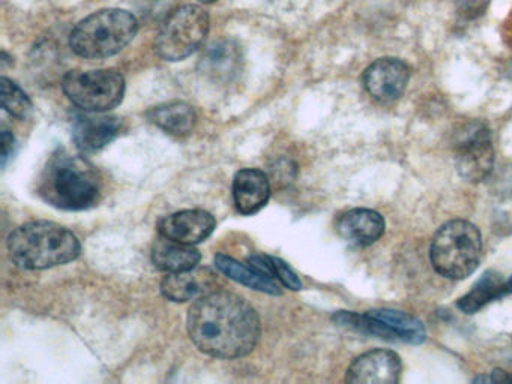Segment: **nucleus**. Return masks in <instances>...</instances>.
<instances>
[{
	"label": "nucleus",
	"mask_w": 512,
	"mask_h": 384,
	"mask_svg": "<svg viewBox=\"0 0 512 384\" xmlns=\"http://www.w3.org/2000/svg\"><path fill=\"white\" fill-rule=\"evenodd\" d=\"M187 329L202 353L218 359H238L256 348L260 318L256 309L238 294L211 291L191 306Z\"/></svg>",
	"instance_id": "f257e3e1"
},
{
	"label": "nucleus",
	"mask_w": 512,
	"mask_h": 384,
	"mask_svg": "<svg viewBox=\"0 0 512 384\" xmlns=\"http://www.w3.org/2000/svg\"><path fill=\"white\" fill-rule=\"evenodd\" d=\"M103 182L94 165L80 156L59 150L47 162L38 183V194L62 210H86L97 206Z\"/></svg>",
	"instance_id": "f03ea898"
},
{
	"label": "nucleus",
	"mask_w": 512,
	"mask_h": 384,
	"mask_svg": "<svg viewBox=\"0 0 512 384\" xmlns=\"http://www.w3.org/2000/svg\"><path fill=\"white\" fill-rule=\"evenodd\" d=\"M10 258L23 269L43 270L76 260L82 251L73 231L56 222H28L8 237Z\"/></svg>",
	"instance_id": "7ed1b4c3"
},
{
	"label": "nucleus",
	"mask_w": 512,
	"mask_h": 384,
	"mask_svg": "<svg viewBox=\"0 0 512 384\" xmlns=\"http://www.w3.org/2000/svg\"><path fill=\"white\" fill-rule=\"evenodd\" d=\"M139 23L125 9H101L80 21L70 36V45L77 56L85 59H106L124 50L136 38Z\"/></svg>",
	"instance_id": "20e7f679"
},
{
	"label": "nucleus",
	"mask_w": 512,
	"mask_h": 384,
	"mask_svg": "<svg viewBox=\"0 0 512 384\" xmlns=\"http://www.w3.org/2000/svg\"><path fill=\"white\" fill-rule=\"evenodd\" d=\"M431 264L446 279H464L475 272L482 258V237L476 225L463 219L439 228L430 249Z\"/></svg>",
	"instance_id": "39448f33"
},
{
	"label": "nucleus",
	"mask_w": 512,
	"mask_h": 384,
	"mask_svg": "<svg viewBox=\"0 0 512 384\" xmlns=\"http://www.w3.org/2000/svg\"><path fill=\"white\" fill-rule=\"evenodd\" d=\"M209 15L197 5L179 6L164 21L155 48L167 62L187 59L205 41L209 32Z\"/></svg>",
	"instance_id": "423d86ee"
},
{
	"label": "nucleus",
	"mask_w": 512,
	"mask_h": 384,
	"mask_svg": "<svg viewBox=\"0 0 512 384\" xmlns=\"http://www.w3.org/2000/svg\"><path fill=\"white\" fill-rule=\"evenodd\" d=\"M62 89L83 111H104L118 107L124 99L125 78L113 69L71 71L62 80Z\"/></svg>",
	"instance_id": "0eeeda50"
},
{
	"label": "nucleus",
	"mask_w": 512,
	"mask_h": 384,
	"mask_svg": "<svg viewBox=\"0 0 512 384\" xmlns=\"http://www.w3.org/2000/svg\"><path fill=\"white\" fill-rule=\"evenodd\" d=\"M455 165L467 182L479 183L493 171L494 147L490 131L481 122L467 123L455 140Z\"/></svg>",
	"instance_id": "6e6552de"
},
{
	"label": "nucleus",
	"mask_w": 512,
	"mask_h": 384,
	"mask_svg": "<svg viewBox=\"0 0 512 384\" xmlns=\"http://www.w3.org/2000/svg\"><path fill=\"white\" fill-rule=\"evenodd\" d=\"M410 80V68L400 59L383 57L371 63L364 72L365 90L380 102L397 101Z\"/></svg>",
	"instance_id": "1a4fd4ad"
},
{
	"label": "nucleus",
	"mask_w": 512,
	"mask_h": 384,
	"mask_svg": "<svg viewBox=\"0 0 512 384\" xmlns=\"http://www.w3.org/2000/svg\"><path fill=\"white\" fill-rule=\"evenodd\" d=\"M122 129L124 123L121 117L109 116L100 111H85V114H77L74 119V143L80 152H98L121 135Z\"/></svg>",
	"instance_id": "9d476101"
},
{
	"label": "nucleus",
	"mask_w": 512,
	"mask_h": 384,
	"mask_svg": "<svg viewBox=\"0 0 512 384\" xmlns=\"http://www.w3.org/2000/svg\"><path fill=\"white\" fill-rule=\"evenodd\" d=\"M400 356L391 350H371L353 360L346 381L352 384H397L400 381Z\"/></svg>",
	"instance_id": "9b49d317"
},
{
	"label": "nucleus",
	"mask_w": 512,
	"mask_h": 384,
	"mask_svg": "<svg viewBox=\"0 0 512 384\" xmlns=\"http://www.w3.org/2000/svg\"><path fill=\"white\" fill-rule=\"evenodd\" d=\"M214 216L206 210H182L158 222V233L176 242L196 245L214 233Z\"/></svg>",
	"instance_id": "f8f14e48"
},
{
	"label": "nucleus",
	"mask_w": 512,
	"mask_h": 384,
	"mask_svg": "<svg viewBox=\"0 0 512 384\" xmlns=\"http://www.w3.org/2000/svg\"><path fill=\"white\" fill-rule=\"evenodd\" d=\"M242 50L232 39L214 42L203 51L199 68L215 83L229 84L242 71Z\"/></svg>",
	"instance_id": "ddd939ff"
},
{
	"label": "nucleus",
	"mask_w": 512,
	"mask_h": 384,
	"mask_svg": "<svg viewBox=\"0 0 512 384\" xmlns=\"http://www.w3.org/2000/svg\"><path fill=\"white\" fill-rule=\"evenodd\" d=\"M233 201L242 215H253L266 206L271 197V183L262 170L245 168L233 179Z\"/></svg>",
	"instance_id": "4468645a"
},
{
	"label": "nucleus",
	"mask_w": 512,
	"mask_h": 384,
	"mask_svg": "<svg viewBox=\"0 0 512 384\" xmlns=\"http://www.w3.org/2000/svg\"><path fill=\"white\" fill-rule=\"evenodd\" d=\"M385 219L370 209H353L340 216L337 231L346 242L355 246H370L385 233Z\"/></svg>",
	"instance_id": "2eb2a0df"
},
{
	"label": "nucleus",
	"mask_w": 512,
	"mask_h": 384,
	"mask_svg": "<svg viewBox=\"0 0 512 384\" xmlns=\"http://www.w3.org/2000/svg\"><path fill=\"white\" fill-rule=\"evenodd\" d=\"M200 252L193 245L176 242L169 237H158L152 248V261L161 272L175 273L194 269L200 263Z\"/></svg>",
	"instance_id": "dca6fc26"
},
{
	"label": "nucleus",
	"mask_w": 512,
	"mask_h": 384,
	"mask_svg": "<svg viewBox=\"0 0 512 384\" xmlns=\"http://www.w3.org/2000/svg\"><path fill=\"white\" fill-rule=\"evenodd\" d=\"M214 275L208 270H197L196 267L184 272L167 273L161 281V293L172 302H188L197 299L200 294L212 287Z\"/></svg>",
	"instance_id": "f3484780"
},
{
	"label": "nucleus",
	"mask_w": 512,
	"mask_h": 384,
	"mask_svg": "<svg viewBox=\"0 0 512 384\" xmlns=\"http://www.w3.org/2000/svg\"><path fill=\"white\" fill-rule=\"evenodd\" d=\"M149 122L175 137H187L197 123V114L185 102H167L148 111Z\"/></svg>",
	"instance_id": "a211bd4d"
},
{
	"label": "nucleus",
	"mask_w": 512,
	"mask_h": 384,
	"mask_svg": "<svg viewBox=\"0 0 512 384\" xmlns=\"http://www.w3.org/2000/svg\"><path fill=\"white\" fill-rule=\"evenodd\" d=\"M215 266L227 278L233 279V281L239 282V284L245 285V287L262 291V293L274 294V296H280L281 294V287L277 279L259 272V270L251 267L250 264H242L235 260V258L218 254L215 257Z\"/></svg>",
	"instance_id": "6ab92c4d"
},
{
	"label": "nucleus",
	"mask_w": 512,
	"mask_h": 384,
	"mask_svg": "<svg viewBox=\"0 0 512 384\" xmlns=\"http://www.w3.org/2000/svg\"><path fill=\"white\" fill-rule=\"evenodd\" d=\"M376 320H379L391 335L392 341L409 342V344H422L427 338L424 324L398 309H374L368 311Z\"/></svg>",
	"instance_id": "aec40b11"
},
{
	"label": "nucleus",
	"mask_w": 512,
	"mask_h": 384,
	"mask_svg": "<svg viewBox=\"0 0 512 384\" xmlns=\"http://www.w3.org/2000/svg\"><path fill=\"white\" fill-rule=\"evenodd\" d=\"M503 284H505V281H503L500 273L488 270L473 285L472 290L458 300V309L466 312V314H475L491 300L500 299L503 296Z\"/></svg>",
	"instance_id": "412c9836"
},
{
	"label": "nucleus",
	"mask_w": 512,
	"mask_h": 384,
	"mask_svg": "<svg viewBox=\"0 0 512 384\" xmlns=\"http://www.w3.org/2000/svg\"><path fill=\"white\" fill-rule=\"evenodd\" d=\"M0 92H2V96H0L2 98V107L11 116L25 120L34 113V105H32L29 96L10 78L2 77V80H0Z\"/></svg>",
	"instance_id": "4be33fe9"
},
{
	"label": "nucleus",
	"mask_w": 512,
	"mask_h": 384,
	"mask_svg": "<svg viewBox=\"0 0 512 384\" xmlns=\"http://www.w3.org/2000/svg\"><path fill=\"white\" fill-rule=\"evenodd\" d=\"M272 269H274V276L280 284L284 287L290 288V290L298 291L302 288L301 279L293 272L292 267L281 260V258L272 257Z\"/></svg>",
	"instance_id": "5701e85b"
},
{
	"label": "nucleus",
	"mask_w": 512,
	"mask_h": 384,
	"mask_svg": "<svg viewBox=\"0 0 512 384\" xmlns=\"http://www.w3.org/2000/svg\"><path fill=\"white\" fill-rule=\"evenodd\" d=\"M14 143H16L14 135L8 129H4L2 131V167L7 165L8 159L13 155Z\"/></svg>",
	"instance_id": "b1692460"
},
{
	"label": "nucleus",
	"mask_w": 512,
	"mask_h": 384,
	"mask_svg": "<svg viewBox=\"0 0 512 384\" xmlns=\"http://www.w3.org/2000/svg\"><path fill=\"white\" fill-rule=\"evenodd\" d=\"M506 381H511V375L506 374L502 369H494L491 374V383H506Z\"/></svg>",
	"instance_id": "393cba45"
},
{
	"label": "nucleus",
	"mask_w": 512,
	"mask_h": 384,
	"mask_svg": "<svg viewBox=\"0 0 512 384\" xmlns=\"http://www.w3.org/2000/svg\"><path fill=\"white\" fill-rule=\"evenodd\" d=\"M508 293H512V276L503 284V296Z\"/></svg>",
	"instance_id": "a878e982"
},
{
	"label": "nucleus",
	"mask_w": 512,
	"mask_h": 384,
	"mask_svg": "<svg viewBox=\"0 0 512 384\" xmlns=\"http://www.w3.org/2000/svg\"><path fill=\"white\" fill-rule=\"evenodd\" d=\"M202 3H214L217 2V0H200Z\"/></svg>",
	"instance_id": "bb28decb"
},
{
	"label": "nucleus",
	"mask_w": 512,
	"mask_h": 384,
	"mask_svg": "<svg viewBox=\"0 0 512 384\" xmlns=\"http://www.w3.org/2000/svg\"><path fill=\"white\" fill-rule=\"evenodd\" d=\"M511 381H512V377H511Z\"/></svg>",
	"instance_id": "cd10ccee"
}]
</instances>
